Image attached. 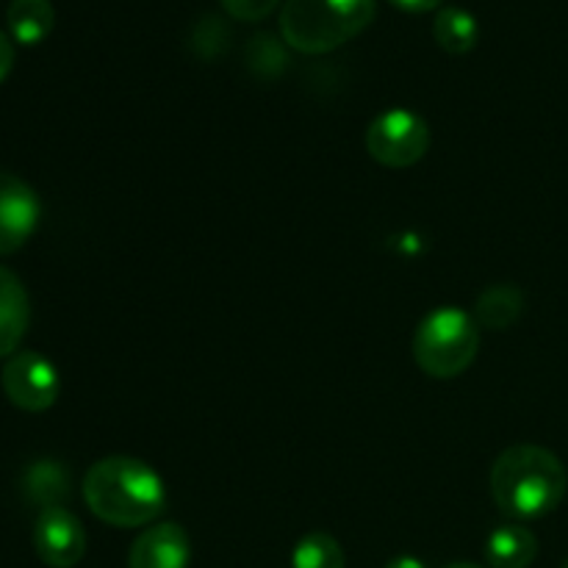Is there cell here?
Returning a JSON list of instances; mask_svg holds the SVG:
<instances>
[{
    "label": "cell",
    "instance_id": "6da1fadb",
    "mask_svg": "<svg viewBox=\"0 0 568 568\" xmlns=\"http://www.w3.org/2000/svg\"><path fill=\"white\" fill-rule=\"evenodd\" d=\"M83 499L100 521L122 530L150 527L170 503L159 471L128 455H111L89 466L83 477Z\"/></svg>",
    "mask_w": 568,
    "mask_h": 568
},
{
    "label": "cell",
    "instance_id": "7a4b0ae2",
    "mask_svg": "<svg viewBox=\"0 0 568 568\" xmlns=\"http://www.w3.org/2000/svg\"><path fill=\"white\" fill-rule=\"evenodd\" d=\"M566 466L552 449L538 444L508 447L491 466V497L514 519H541L564 503Z\"/></svg>",
    "mask_w": 568,
    "mask_h": 568
},
{
    "label": "cell",
    "instance_id": "3957f363",
    "mask_svg": "<svg viewBox=\"0 0 568 568\" xmlns=\"http://www.w3.org/2000/svg\"><path fill=\"white\" fill-rule=\"evenodd\" d=\"M375 14V0H286L281 33L300 53L322 55L358 37Z\"/></svg>",
    "mask_w": 568,
    "mask_h": 568
},
{
    "label": "cell",
    "instance_id": "277c9868",
    "mask_svg": "<svg viewBox=\"0 0 568 568\" xmlns=\"http://www.w3.org/2000/svg\"><path fill=\"white\" fill-rule=\"evenodd\" d=\"M483 327L475 314L458 305H442L419 322L414 336V361L427 377L453 381L475 364Z\"/></svg>",
    "mask_w": 568,
    "mask_h": 568
},
{
    "label": "cell",
    "instance_id": "5b68a950",
    "mask_svg": "<svg viewBox=\"0 0 568 568\" xmlns=\"http://www.w3.org/2000/svg\"><path fill=\"white\" fill-rule=\"evenodd\" d=\"M366 150L388 170H408L430 150V125L410 109H388L372 120Z\"/></svg>",
    "mask_w": 568,
    "mask_h": 568
},
{
    "label": "cell",
    "instance_id": "8992f818",
    "mask_svg": "<svg viewBox=\"0 0 568 568\" xmlns=\"http://www.w3.org/2000/svg\"><path fill=\"white\" fill-rule=\"evenodd\" d=\"M0 386H3V394L9 397L11 405L28 410V414H42V410L55 405L61 383L59 372L44 355L33 353V349H22V353H14L6 361Z\"/></svg>",
    "mask_w": 568,
    "mask_h": 568
},
{
    "label": "cell",
    "instance_id": "52a82bcc",
    "mask_svg": "<svg viewBox=\"0 0 568 568\" xmlns=\"http://www.w3.org/2000/svg\"><path fill=\"white\" fill-rule=\"evenodd\" d=\"M33 549L50 568H72L87 555V532L75 514L61 508L39 510L33 525Z\"/></svg>",
    "mask_w": 568,
    "mask_h": 568
},
{
    "label": "cell",
    "instance_id": "ba28073f",
    "mask_svg": "<svg viewBox=\"0 0 568 568\" xmlns=\"http://www.w3.org/2000/svg\"><path fill=\"white\" fill-rule=\"evenodd\" d=\"M39 197L22 178L0 170V255L17 253L39 225Z\"/></svg>",
    "mask_w": 568,
    "mask_h": 568
},
{
    "label": "cell",
    "instance_id": "9c48e42d",
    "mask_svg": "<svg viewBox=\"0 0 568 568\" xmlns=\"http://www.w3.org/2000/svg\"><path fill=\"white\" fill-rule=\"evenodd\" d=\"M192 541L175 521H159L139 532L128 552V568H189Z\"/></svg>",
    "mask_w": 568,
    "mask_h": 568
},
{
    "label": "cell",
    "instance_id": "30bf717a",
    "mask_svg": "<svg viewBox=\"0 0 568 568\" xmlns=\"http://www.w3.org/2000/svg\"><path fill=\"white\" fill-rule=\"evenodd\" d=\"M31 325V300L11 270L0 266V358H11Z\"/></svg>",
    "mask_w": 568,
    "mask_h": 568
},
{
    "label": "cell",
    "instance_id": "8fae6325",
    "mask_svg": "<svg viewBox=\"0 0 568 568\" xmlns=\"http://www.w3.org/2000/svg\"><path fill=\"white\" fill-rule=\"evenodd\" d=\"M538 555V538L521 525H503L488 536V568H527Z\"/></svg>",
    "mask_w": 568,
    "mask_h": 568
},
{
    "label": "cell",
    "instance_id": "7c38bea8",
    "mask_svg": "<svg viewBox=\"0 0 568 568\" xmlns=\"http://www.w3.org/2000/svg\"><path fill=\"white\" fill-rule=\"evenodd\" d=\"M525 311V294L514 283H497V286L486 288L475 303V320L480 327L488 331H508L516 325Z\"/></svg>",
    "mask_w": 568,
    "mask_h": 568
},
{
    "label": "cell",
    "instance_id": "4fadbf2b",
    "mask_svg": "<svg viewBox=\"0 0 568 568\" xmlns=\"http://www.w3.org/2000/svg\"><path fill=\"white\" fill-rule=\"evenodd\" d=\"M433 37L449 55H464L475 50L477 39H480V26H477V17L464 6H444L433 20Z\"/></svg>",
    "mask_w": 568,
    "mask_h": 568
},
{
    "label": "cell",
    "instance_id": "5bb4252c",
    "mask_svg": "<svg viewBox=\"0 0 568 568\" xmlns=\"http://www.w3.org/2000/svg\"><path fill=\"white\" fill-rule=\"evenodd\" d=\"M6 22L20 44H39L50 37L55 26V11L50 0H11Z\"/></svg>",
    "mask_w": 568,
    "mask_h": 568
},
{
    "label": "cell",
    "instance_id": "9a60e30c",
    "mask_svg": "<svg viewBox=\"0 0 568 568\" xmlns=\"http://www.w3.org/2000/svg\"><path fill=\"white\" fill-rule=\"evenodd\" d=\"M22 488H26V497L33 505H39V510L61 508V503L70 494V475L59 460H37L26 471Z\"/></svg>",
    "mask_w": 568,
    "mask_h": 568
},
{
    "label": "cell",
    "instance_id": "2e32d148",
    "mask_svg": "<svg viewBox=\"0 0 568 568\" xmlns=\"http://www.w3.org/2000/svg\"><path fill=\"white\" fill-rule=\"evenodd\" d=\"M292 568H347L344 549L331 532H308L292 552Z\"/></svg>",
    "mask_w": 568,
    "mask_h": 568
},
{
    "label": "cell",
    "instance_id": "e0dca14e",
    "mask_svg": "<svg viewBox=\"0 0 568 568\" xmlns=\"http://www.w3.org/2000/svg\"><path fill=\"white\" fill-rule=\"evenodd\" d=\"M222 9L244 22H258L281 6V0H220Z\"/></svg>",
    "mask_w": 568,
    "mask_h": 568
},
{
    "label": "cell",
    "instance_id": "ac0fdd59",
    "mask_svg": "<svg viewBox=\"0 0 568 568\" xmlns=\"http://www.w3.org/2000/svg\"><path fill=\"white\" fill-rule=\"evenodd\" d=\"M11 67H14V44H11V39L0 31V83L6 81Z\"/></svg>",
    "mask_w": 568,
    "mask_h": 568
},
{
    "label": "cell",
    "instance_id": "d6986e66",
    "mask_svg": "<svg viewBox=\"0 0 568 568\" xmlns=\"http://www.w3.org/2000/svg\"><path fill=\"white\" fill-rule=\"evenodd\" d=\"M394 6H397V9H403V11H433V9H438V6H442V0H392Z\"/></svg>",
    "mask_w": 568,
    "mask_h": 568
},
{
    "label": "cell",
    "instance_id": "ffe728a7",
    "mask_svg": "<svg viewBox=\"0 0 568 568\" xmlns=\"http://www.w3.org/2000/svg\"><path fill=\"white\" fill-rule=\"evenodd\" d=\"M386 568H427V566L422 564L419 558H414V555H399V558L388 560Z\"/></svg>",
    "mask_w": 568,
    "mask_h": 568
},
{
    "label": "cell",
    "instance_id": "44dd1931",
    "mask_svg": "<svg viewBox=\"0 0 568 568\" xmlns=\"http://www.w3.org/2000/svg\"><path fill=\"white\" fill-rule=\"evenodd\" d=\"M444 568H486V566H477V564H469V560H464V564H449Z\"/></svg>",
    "mask_w": 568,
    "mask_h": 568
},
{
    "label": "cell",
    "instance_id": "7402d4cb",
    "mask_svg": "<svg viewBox=\"0 0 568 568\" xmlns=\"http://www.w3.org/2000/svg\"><path fill=\"white\" fill-rule=\"evenodd\" d=\"M560 568H568V558H566V560H564V566H560Z\"/></svg>",
    "mask_w": 568,
    "mask_h": 568
}]
</instances>
